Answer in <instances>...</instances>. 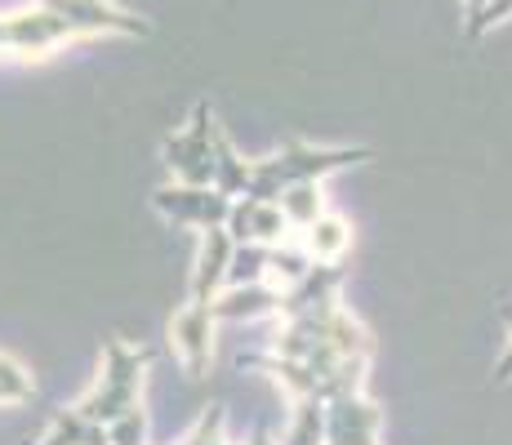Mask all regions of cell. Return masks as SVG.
Wrapping results in <instances>:
<instances>
[{
  "label": "cell",
  "instance_id": "cell-1",
  "mask_svg": "<svg viewBox=\"0 0 512 445\" xmlns=\"http://www.w3.org/2000/svg\"><path fill=\"white\" fill-rule=\"evenodd\" d=\"M81 36H147V23L116 0H36L0 14V58H45Z\"/></svg>",
  "mask_w": 512,
  "mask_h": 445
},
{
  "label": "cell",
  "instance_id": "cell-2",
  "mask_svg": "<svg viewBox=\"0 0 512 445\" xmlns=\"http://www.w3.org/2000/svg\"><path fill=\"white\" fill-rule=\"evenodd\" d=\"M152 361V352L134 348L125 339H107V356H103V379L90 397H81L72 410H63L49 432L36 445H98L103 428L112 419H121L125 410L143 405V370Z\"/></svg>",
  "mask_w": 512,
  "mask_h": 445
},
{
  "label": "cell",
  "instance_id": "cell-3",
  "mask_svg": "<svg viewBox=\"0 0 512 445\" xmlns=\"http://www.w3.org/2000/svg\"><path fill=\"white\" fill-rule=\"evenodd\" d=\"M299 241L317 263H343V254H348V245H352V227L343 223L339 214L326 210L317 223L308 227V232L299 236Z\"/></svg>",
  "mask_w": 512,
  "mask_h": 445
}]
</instances>
